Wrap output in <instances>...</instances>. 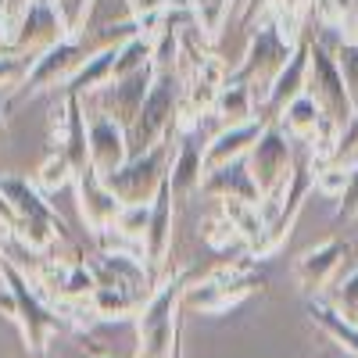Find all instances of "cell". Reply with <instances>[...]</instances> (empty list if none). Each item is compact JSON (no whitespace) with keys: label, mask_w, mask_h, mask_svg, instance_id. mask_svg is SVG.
<instances>
[{"label":"cell","mask_w":358,"mask_h":358,"mask_svg":"<svg viewBox=\"0 0 358 358\" xmlns=\"http://www.w3.org/2000/svg\"><path fill=\"white\" fill-rule=\"evenodd\" d=\"M187 276H190L187 268H179L147 297V305L136 319V330H140L136 358H172L179 341V308H183Z\"/></svg>","instance_id":"6da1fadb"},{"label":"cell","mask_w":358,"mask_h":358,"mask_svg":"<svg viewBox=\"0 0 358 358\" xmlns=\"http://www.w3.org/2000/svg\"><path fill=\"white\" fill-rule=\"evenodd\" d=\"M0 276H4V283H8L11 294H15V322L22 326L29 358H47V344H50V337L57 334L62 319H57V315L40 301V297H36V290L29 287V280L15 268V262L0 258Z\"/></svg>","instance_id":"7a4b0ae2"},{"label":"cell","mask_w":358,"mask_h":358,"mask_svg":"<svg viewBox=\"0 0 358 358\" xmlns=\"http://www.w3.org/2000/svg\"><path fill=\"white\" fill-rule=\"evenodd\" d=\"M176 111H179V83L172 72H158L151 94H147L140 115L129 126V158L165 143V133L176 126Z\"/></svg>","instance_id":"3957f363"},{"label":"cell","mask_w":358,"mask_h":358,"mask_svg":"<svg viewBox=\"0 0 358 358\" xmlns=\"http://www.w3.org/2000/svg\"><path fill=\"white\" fill-rule=\"evenodd\" d=\"M169 169H172V151H169V143H158L143 155H133L104 183L115 190V197L122 204H151L158 197L162 183L169 179Z\"/></svg>","instance_id":"277c9868"},{"label":"cell","mask_w":358,"mask_h":358,"mask_svg":"<svg viewBox=\"0 0 358 358\" xmlns=\"http://www.w3.org/2000/svg\"><path fill=\"white\" fill-rule=\"evenodd\" d=\"M248 165H251V176H255V183H258L265 201H276L287 190L290 172H294V151H290V136L280 129L276 118L265 122L262 136L248 151Z\"/></svg>","instance_id":"5b68a950"},{"label":"cell","mask_w":358,"mask_h":358,"mask_svg":"<svg viewBox=\"0 0 358 358\" xmlns=\"http://www.w3.org/2000/svg\"><path fill=\"white\" fill-rule=\"evenodd\" d=\"M308 94L312 101L322 108V115L330 118L337 129H344L351 118H355V104L348 94V83L344 72L337 65V54L326 47V43H312V57H308Z\"/></svg>","instance_id":"8992f818"},{"label":"cell","mask_w":358,"mask_h":358,"mask_svg":"<svg viewBox=\"0 0 358 358\" xmlns=\"http://www.w3.org/2000/svg\"><path fill=\"white\" fill-rule=\"evenodd\" d=\"M312 187H315V172L308 169V162L294 165L290 183H287V190H283V204H276L273 219L265 222V233H262L258 241L248 248V255H251L255 262H268V258H273V255L287 244V236H290V229H294L297 215H301L305 197H308V190H312Z\"/></svg>","instance_id":"52a82bcc"},{"label":"cell","mask_w":358,"mask_h":358,"mask_svg":"<svg viewBox=\"0 0 358 358\" xmlns=\"http://www.w3.org/2000/svg\"><path fill=\"white\" fill-rule=\"evenodd\" d=\"M294 47L297 43H290L280 33L276 22H265V25H258V33L251 36V47L244 54L241 69H236L229 79H236V83H258L265 94H268V86H273V79L280 76V69L290 62Z\"/></svg>","instance_id":"ba28073f"},{"label":"cell","mask_w":358,"mask_h":358,"mask_svg":"<svg viewBox=\"0 0 358 358\" xmlns=\"http://www.w3.org/2000/svg\"><path fill=\"white\" fill-rule=\"evenodd\" d=\"M158 72H162V69L151 62V65H143V69H136V72H129V76H118V79L104 83L101 90H94V94H90V101L97 104V115L115 118V122H122V126L129 129L133 118H136L140 108H143V101H147V94H151Z\"/></svg>","instance_id":"9c48e42d"},{"label":"cell","mask_w":358,"mask_h":358,"mask_svg":"<svg viewBox=\"0 0 358 358\" xmlns=\"http://www.w3.org/2000/svg\"><path fill=\"white\" fill-rule=\"evenodd\" d=\"M69 18L62 15V0H29L25 4V15H22V25L18 33L8 40L11 50L18 54H43L50 50L54 43L69 40Z\"/></svg>","instance_id":"30bf717a"},{"label":"cell","mask_w":358,"mask_h":358,"mask_svg":"<svg viewBox=\"0 0 358 358\" xmlns=\"http://www.w3.org/2000/svg\"><path fill=\"white\" fill-rule=\"evenodd\" d=\"M86 57H90V47H86V40H79V36H69V40H62V43H54L50 50L36 54L33 69H29V76H25V83H22V90H18V97H36V94H43V90H50L57 79L69 83L72 72L86 62Z\"/></svg>","instance_id":"8fae6325"},{"label":"cell","mask_w":358,"mask_h":358,"mask_svg":"<svg viewBox=\"0 0 358 358\" xmlns=\"http://www.w3.org/2000/svg\"><path fill=\"white\" fill-rule=\"evenodd\" d=\"M76 187H79V212H83V222L94 229V233H104L118 222L122 215V201L115 197V190L101 179V172L90 165L83 172H76Z\"/></svg>","instance_id":"7c38bea8"},{"label":"cell","mask_w":358,"mask_h":358,"mask_svg":"<svg viewBox=\"0 0 358 358\" xmlns=\"http://www.w3.org/2000/svg\"><path fill=\"white\" fill-rule=\"evenodd\" d=\"M172 212H176V194H172V183L165 179L158 197L151 201V219H147V229H143V258L151 276L162 273L172 251Z\"/></svg>","instance_id":"4fadbf2b"},{"label":"cell","mask_w":358,"mask_h":358,"mask_svg":"<svg viewBox=\"0 0 358 358\" xmlns=\"http://www.w3.org/2000/svg\"><path fill=\"white\" fill-rule=\"evenodd\" d=\"M348 255H351V244L341 241V236H330V241L308 248L301 258L294 262V276H297V283H301V290L305 294H315L322 287H330L334 276H337V268L344 265Z\"/></svg>","instance_id":"5bb4252c"},{"label":"cell","mask_w":358,"mask_h":358,"mask_svg":"<svg viewBox=\"0 0 358 358\" xmlns=\"http://www.w3.org/2000/svg\"><path fill=\"white\" fill-rule=\"evenodd\" d=\"M126 162H129V129L115 118L94 115L90 118V165L101 172V179H108Z\"/></svg>","instance_id":"9a60e30c"},{"label":"cell","mask_w":358,"mask_h":358,"mask_svg":"<svg viewBox=\"0 0 358 358\" xmlns=\"http://www.w3.org/2000/svg\"><path fill=\"white\" fill-rule=\"evenodd\" d=\"M201 190L212 194V197H222V201H248V204H258V208L265 204L255 176H251L248 158H236V162H226L219 169H208Z\"/></svg>","instance_id":"2e32d148"},{"label":"cell","mask_w":358,"mask_h":358,"mask_svg":"<svg viewBox=\"0 0 358 358\" xmlns=\"http://www.w3.org/2000/svg\"><path fill=\"white\" fill-rule=\"evenodd\" d=\"M308 57H312V43L301 40L294 47L290 62L280 69V76L273 79V86H268V94H265V118H276L294 97L305 94V86H308Z\"/></svg>","instance_id":"e0dca14e"},{"label":"cell","mask_w":358,"mask_h":358,"mask_svg":"<svg viewBox=\"0 0 358 358\" xmlns=\"http://www.w3.org/2000/svg\"><path fill=\"white\" fill-rule=\"evenodd\" d=\"M268 118H248V122H233L226 129H219L212 140L204 143V169H219L226 162H236V158H248V151L255 147V140L262 136Z\"/></svg>","instance_id":"ac0fdd59"},{"label":"cell","mask_w":358,"mask_h":358,"mask_svg":"<svg viewBox=\"0 0 358 358\" xmlns=\"http://www.w3.org/2000/svg\"><path fill=\"white\" fill-rule=\"evenodd\" d=\"M204 143L197 136H187L179 143V151L172 158V169H169V183H172V194L183 197V194H194L201 190L204 183Z\"/></svg>","instance_id":"d6986e66"},{"label":"cell","mask_w":358,"mask_h":358,"mask_svg":"<svg viewBox=\"0 0 358 358\" xmlns=\"http://www.w3.org/2000/svg\"><path fill=\"white\" fill-rule=\"evenodd\" d=\"M305 312L315 326H322L326 337H330L337 348H344L348 355L358 358V322H351L337 305H326V301H319V297H312V301L305 305Z\"/></svg>","instance_id":"ffe728a7"},{"label":"cell","mask_w":358,"mask_h":358,"mask_svg":"<svg viewBox=\"0 0 358 358\" xmlns=\"http://www.w3.org/2000/svg\"><path fill=\"white\" fill-rule=\"evenodd\" d=\"M115 57H118V47H104V50H94L86 62L72 72V79L65 83V94H79V97H90L94 90H101L104 83H111L115 76Z\"/></svg>","instance_id":"44dd1931"},{"label":"cell","mask_w":358,"mask_h":358,"mask_svg":"<svg viewBox=\"0 0 358 358\" xmlns=\"http://www.w3.org/2000/svg\"><path fill=\"white\" fill-rule=\"evenodd\" d=\"M276 122H280V129L287 133V136H301V140H312L315 133H319V126L326 122V115H322V108L312 101V94L305 90L301 97H294L280 115H276Z\"/></svg>","instance_id":"7402d4cb"},{"label":"cell","mask_w":358,"mask_h":358,"mask_svg":"<svg viewBox=\"0 0 358 358\" xmlns=\"http://www.w3.org/2000/svg\"><path fill=\"white\" fill-rule=\"evenodd\" d=\"M215 115L226 118V126L255 118V94H251V86L236 83V79H226L219 86V94H215Z\"/></svg>","instance_id":"603a6c76"},{"label":"cell","mask_w":358,"mask_h":358,"mask_svg":"<svg viewBox=\"0 0 358 358\" xmlns=\"http://www.w3.org/2000/svg\"><path fill=\"white\" fill-rule=\"evenodd\" d=\"M136 305V294L129 287H97L94 290V308L104 319H126Z\"/></svg>","instance_id":"cb8c5ba5"},{"label":"cell","mask_w":358,"mask_h":358,"mask_svg":"<svg viewBox=\"0 0 358 358\" xmlns=\"http://www.w3.org/2000/svg\"><path fill=\"white\" fill-rule=\"evenodd\" d=\"M69 179H76V165L69 162L65 151H54V155L40 165V187H43V190H62Z\"/></svg>","instance_id":"d4e9b609"},{"label":"cell","mask_w":358,"mask_h":358,"mask_svg":"<svg viewBox=\"0 0 358 358\" xmlns=\"http://www.w3.org/2000/svg\"><path fill=\"white\" fill-rule=\"evenodd\" d=\"M204 241L212 244L215 251H229V244H241L244 236H241V229L229 222V215L222 212V215H215V219L204 222Z\"/></svg>","instance_id":"484cf974"},{"label":"cell","mask_w":358,"mask_h":358,"mask_svg":"<svg viewBox=\"0 0 358 358\" xmlns=\"http://www.w3.org/2000/svg\"><path fill=\"white\" fill-rule=\"evenodd\" d=\"M33 62H36L33 54H18V50L0 54V86H22Z\"/></svg>","instance_id":"4316f807"},{"label":"cell","mask_w":358,"mask_h":358,"mask_svg":"<svg viewBox=\"0 0 358 358\" xmlns=\"http://www.w3.org/2000/svg\"><path fill=\"white\" fill-rule=\"evenodd\" d=\"M358 219V158L351 162V172H348V183L337 197V208H334V222H351Z\"/></svg>","instance_id":"83f0119b"},{"label":"cell","mask_w":358,"mask_h":358,"mask_svg":"<svg viewBox=\"0 0 358 358\" xmlns=\"http://www.w3.org/2000/svg\"><path fill=\"white\" fill-rule=\"evenodd\" d=\"M337 65H341V72H344V83H348V94H351V104H355V111H358V43H351V40H344V43H337Z\"/></svg>","instance_id":"f1b7e54d"},{"label":"cell","mask_w":358,"mask_h":358,"mask_svg":"<svg viewBox=\"0 0 358 358\" xmlns=\"http://www.w3.org/2000/svg\"><path fill=\"white\" fill-rule=\"evenodd\" d=\"M334 305H337V308H341L351 322H358V268H355V273H348L344 280H337Z\"/></svg>","instance_id":"f546056e"},{"label":"cell","mask_w":358,"mask_h":358,"mask_svg":"<svg viewBox=\"0 0 358 358\" xmlns=\"http://www.w3.org/2000/svg\"><path fill=\"white\" fill-rule=\"evenodd\" d=\"M344 183H348V176L341 172V165H330L326 172H315V187H319V190H326V194H334V190H337V197H341Z\"/></svg>","instance_id":"4dcf8cb0"},{"label":"cell","mask_w":358,"mask_h":358,"mask_svg":"<svg viewBox=\"0 0 358 358\" xmlns=\"http://www.w3.org/2000/svg\"><path fill=\"white\" fill-rule=\"evenodd\" d=\"M280 8H283L287 15H294L297 8H301V0H280Z\"/></svg>","instance_id":"1f68e13d"},{"label":"cell","mask_w":358,"mask_h":358,"mask_svg":"<svg viewBox=\"0 0 358 358\" xmlns=\"http://www.w3.org/2000/svg\"><path fill=\"white\" fill-rule=\"evenodd\" d=\"M319 358H355V355H348L344 348H334V351H326V355H319Z\"/></svg>","instance_id":"d6a6232c"},{"label":"cell","mask_w":358,"mask_h":358,"mask_svg":"<svg viewBox=\"0 0 358 358\" xmlns=\"http://www.w3.org/2000/svg\"><path fill=\"white\" fill-rule=\"evenodd\" d=\"M0 47H4V8H0Z\"/></svg>","instance_id":"836d02e7"},{"label":"cell","mask_w":358,"mask_h":358,"mask_svg":"<svg viewBox=\"0 0 358 358\" xmlns=\"http://www.w3.org/2000/svg\"><path fill=\"white\" fill-rule=\"evenodd\" d=\"M4 229H11V226H8L4 219H0V244H4ZM0 258H4V255H0Z\"/></svg>","instance_id":"e575fe53"},{"label":"cell","mask_w":358,"mask_h":358,"mask_svg":"<svg viewBox=\"0 0 358 358\" xmlns=\"http://www.w3.org/2000/svg\"><path fill=\"white\" fill-rule=\"evenodd\" d=\"M172 358H183V351H179V341H176V351H172Z\"/></svg>","instance_id":"d590c367"},{"label":"cell","mask_w":358,"mask_h":358,"mask_svg":"<svg viewBox=\"0 0 358 358\" xmlns=\"http://www.w3.org/2000/svg\"><path fill=\"white\" fill-rule=\"evenodd\" d=\"M0 129H4V108H0Z\"/></svg>","instance_id":"8d00e7d4"},{"label":"cell","mask_w":358,"mask_h":358,"mask_svg":"<svg viewBox=\"0 0 358 358\" xmlns=\"http://www.w3.org/2000/svg\"><path fill=\"white\" fill-rule=\"evenodd\" d=\"M90 358H111V355H90Z\"/></svg>","instance_id":"74e56055"}]
</instances>
